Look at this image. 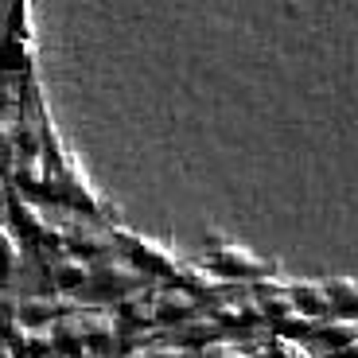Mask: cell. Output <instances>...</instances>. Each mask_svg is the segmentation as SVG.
<instances>
[{
    "label": "cell",
    "mask_w": 358,
    "mask_h": 358,
    "mask_svg": "<svg viewBox=\"0 0 358 358\" xmlns=\"http://www.w3.org/2000/svg\"><path fill=\"white\" fill-rule=\"evenodd\" d=\"M0 358H8V355H0Z\"/></svg>",
    "instance_id": "2"
},
{
    "label": "cell",
    "mask_w": 358,
    "mask_h": 358,
    "mask_svg": "<svg viewBox=\"0 0 358 358\" xmlns=\"http://www.w3.org/2000/svg\"><path fill=\"white\" fill-rule=\"evenodd\" d=\"M82 277H86V265H78V261H66V265H59V280H63V285H78Z\"/></svg>",
    "instance_id": "1"
}]
</instances>
